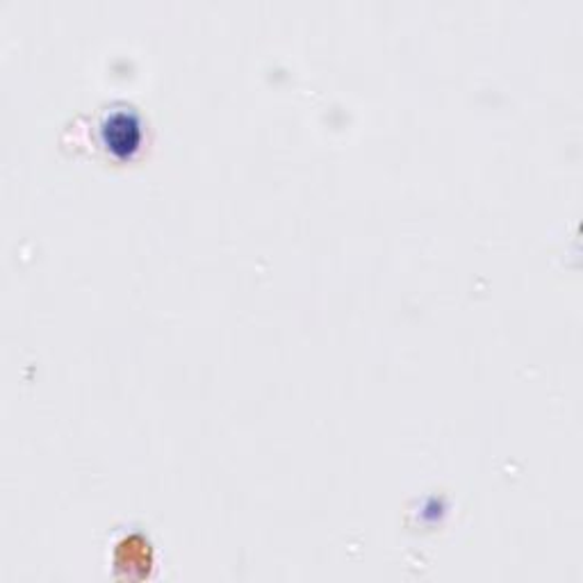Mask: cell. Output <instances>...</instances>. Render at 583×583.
<instances>
[{"label":"cell","mask_w":583,"mask_h":583,"mask_svg":"<svg viewBox=\"0 0 583 583\" xmlns=\"http://www.w3.org/2000/svg\"><path fill=\"white\" fill-rule=\"evenodd\" d=\"M103 144L119 158L132 155L142 142V124L128 109H115L101 126Z\"/></svg>","instance_id":"cell-1"}]
</instances>
